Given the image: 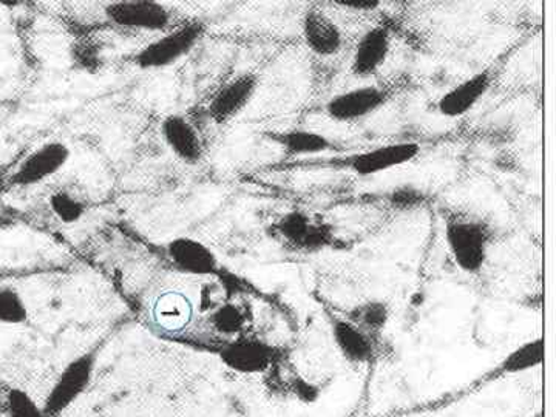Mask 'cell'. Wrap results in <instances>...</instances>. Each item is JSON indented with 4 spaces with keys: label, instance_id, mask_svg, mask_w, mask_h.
Listing matches in <instances>:
<instances>
[{
    "label": "cell",
    "instance_id": "obj_9",
    "mask_svg": "<svg viewBox=\"0 0 556 417\" xmlns=\"http://www.w3.org/2000/svg\"><path fill=\"white\" fill-rule=\"evenodd\" d=\"M225 367L240 375H263L276 364V348L252 336L240 334L226 340L218 351Z\"/></svg>",
    "mask_w": 556,
    "mask_h": 417
},
{
    "label": "cell",
    "instance_id": "obj_17",
    "mask_svg": "<svg viewBox=\"0 0 556 417\" xmlns=\"http://www.w3.org/2000/svg\"><path fill=\"white\" fill-rule=\"evenodd\" d=\"M269 141L276 142L283 150L289 159H299V156L320 155L334 149V142L327 135L320 131L308 129H289L280 131H265Z\"/></svg>",
    "mask_w": 556,
    "mask_h": 417
},
{
    "label": "cell",
    "instance_id": "obj_4",
    "mask_svg": "<svg viewBox=\"0 0 556 417\" xmlns=\"http://www.w3.org/2000/svg\"><path fill=\"white\" fill-rule=\"evenodd\" d=\"M72 155L67 142L58 139L43 142L21 161L7 182L10 188H33L43 185L67 166Z\"/></svg>",
    "mask_w": 556,
    "mask_h": 417
},
{
    "label": "cell",
    "instance_id": "obj_12",
    "mask_svg": "<svg viewBox=\"0 0 556 417\" xmlns=\"http://www.w3.org/2000/svg\"><path fill=\"white\" fill-rule=\"evenodd\" d=\"M160 134L164 144L181 163L197 166L203 161V139H201L200 130L188 116L181 115V113L166 116L161 121Z\"/></svg>",
    "mask_w": 556,
    "mask_h": 417
},
{
    "label": "cell",
    "instance_id": "obj_5",
    "mask_svg": "<svg viewBox=\"0 0 556 417\" xmlns=\"http://www.w3.org/2000/svg\"><path fill=\"white\" fill-rule=\"evenodd\" d=\"M109 24L123 30L166 33L174 25V14L156 0H126L110 2L104 7Z\"/></svg>",
    "mask_w": 556,
    "mask_h": 417
},
{
    "label": "cell",
    "instance_id": "obj_20",
    "mask_svg": "<svg viewBox=\"0 0 556 417\" xmlns=\"http://www.w3.org/2000/svg\"><path fill=\"white\" fill-rule=\"evenodd\" d=\"M208 324L219 334L237 338L243 334L244 328L248 327V313L239 305L226 303L214 309V313L208 316Z\"/></svg>",
    "mask_w": 556,
    "mask_h": 417
},
{
    "label": "cell",
    "instance_id": "obj_23",
    "mask_svg": "<svg viewBox=\"0 0 556 417\" xmlns=\"http://www.w3.org/2000/svg\"><path fill=\"white\" fill-rule=\"evenodd\" d=\"M101 46L94 40L80 39L78 42L72 43L70 49V58L73 65L80 72L97 73L101 68Z\"/></svg>",
    "mask_w": 556,
    "mask_h": 417
},
{
    "label": "cell",
    "instance_id": "obj_28",
    "mask_svg": "<svg viewBox=\"0 0 556 417\" xmlns=\"http://www.w3.org/2000/svg\"><path fill=\"white\" fill-rule=\"evenodd\" d=\"M3 412H5V407H2V405H0V415H2Z\"/></svg>",
    "mask_w": 556,
    "mask_h": 417
},
{
    "label": "cell",
    "instance_id": "obj_29",
    "mask_svg": "<svg viewBox=\"0 0 556 417\" xmlns=\"http://www.w3.org/2000/svg\"><path fill=\"white\" fill-rule=\"evenodd\" d=\"M535 417H541V415H536Z\"/></svg>",
    "mask_w": 556,
    "mask_h": 417
},
{
    "label": "cell",
    "instance_id": "obj_11",
    "mask_svg": "<svg viewBox=\"0 0 556 417\" xmlns=\"http://www.w3.org/2000/svg\"><path fill=\"white\" fill-rule=\"evenodd\" d=\"M175 270L193 277H211L222 273L217 254L203 241L177 237L164 248Z\"/></svg>",
    "mask_w": 556,
    "mask_h": 417
},
{
    "label": "cell",
    "instance_id": "obj_27",
    "mask_svg": "<svg viewBox=\"0 0 556 417\" xmlns=\"http://www.w3.org/2000/svg\"><path fill=\"white\" fill-rule=\"evenodd\" d=\"M11 225V219L3 217V215H0V229L9 228Z\"/></svg>",
    "mask_w": 556,
    "mask_h": 417
},
{
    "label": "cell",
    "instance_id": "obj_1",
    "mask_svg": "<svg viewBox=\"0 0 556 417\" xmlns=\"http://www.w3.org/2000/svg\"><path fill=\"white\" fill-rule=\"evenodd\" d=\"M444 237L457 268L468 276H478L482 273L495 239V232L489 223L455 212L444 219Z\"/></svg>",
    "mask_w": 556,
    "mask_h": 417
},
{
    "label": "cell",
    "instance_id": "obj_25",
    "mask_svg": "<svg viewBox=\"0 0 556 417\" xmlns=\"http://www.w3.org/2000/svg\"><path fill=\"white\" fill-rule=\"evenodd\" d=\"M387 203L397 211H413L424 206L427 201V195L422 189L417 188L415 185H401L396 186L386 193Z\"/></svg>",
    "mask_w": 556,
    "mask_h": 417
},
{
    "label": "cell",
    "instance_id": "obj_3",
    "mask_svg": "<svg viewBox=\"0 0 556 417\" xmlns=\"http://www.w3.org/2000/svg\"><path fill=\"white\" fill-rule=\"evenodd\" d=\"M206 31L207 25L204 22H186L142 47L131 61L142 72L172 67L197 49Z\"/></svg>",
    "mask_w": 556,
    "mask_h": 417
},
{
    "label": "cell",
    "instance_id": "obj_18",
    "mask_svg": "<svg viewBox=\"0 0 556 417\" xmlns=\"http://www.w3.org/2000/svg\"><path fill=\"white\" fill-rule=\"evenodd\" d=\"M348 321L356 325L372 339L380 340L391 317V308L387 302L379 299L365 300L345 311Z\"/></svg>",
    "mask_w": 556,
    "mask_h": 417
},
{
    "label": "cell",
    "instance_id": "obj_21",
    "mask_svg": "<svg viewBox=\"0 0 556 417\" xmlns=\"http://www.w3.org/2000/svg\"><path fill=\"white\" fill-rule=\"evenodd\" d=\"M49 206L51 214L60 219L62 225H76L87 214V204L68 190H58V192L51 193Z\"/></svg>",
    "mask_w": 556,
    "mask_h": 417
},
{
    "label": "cell",
    "instance_id": "obj_2",
    "mask_svg": "<svg viewBox=\"0 0 556 417\" xmlns=\"http://www.w3.org/2000/svg\"><path fill=\"white\" fill-rule=\"evenodd\" d=\"M268 233L288 251L317 254L334 248L338 232L331 222L303 208H291L269 226Z\"/></svg>",
    "mask_w": 556,
    "mask_h": 417
},
{
    "label": "cell",
    "instance_id": "obj_22",
    "mask_svg": "<svg viewBox=\"0 0 556 417\" xmlns=\"http://www.w3.org/2000/svg\"><path fill=\"white\" fill-rule=\"evenodd\" d=\"M30 317L24 295L13 287L0 288V324L24 325Z\"/></svg>",
    "mask_w": 556,
    "mask_h": 417
},
{
    "label": "cell",
    "instance_id": "obj_15",
    "mask_svg": "<svg viewBox=\"0 0 556 417\" xmlns=\"http://www.w3.org/2000/svg\"><path fill=\"white\" fill-rule=\"evenodd\" d=\"M302 36L306 49L318 58L338 56L345 46V36L324 11L311 9L303 14Z\"/></svg>",
    "mask_w": 556,
    "mask_h": 417
},
{
    "label": "cell",
    "instance_id": "obj_26",
    "mask_svg": "<svg viewBox=\"0 0 556 417\" xmlns=\"http://www.w3.org/2000/svg\"><path fill=\"white\" fill-rule=\"evenodd\" d=\"M336 5L353 11H375L380 7L379 0H339Z\"/></svg>",
    "mask_w": 556,
    "mask_h": 417
},
{
    "label": "cell",
    "instance_id": "obj_13",
    "mask_svg": "<svg viewBox=\"0 0 556 417\" xmlns=\"http://www.w3.org/2000/svg\"><path fill=\"white\" fill-rule=\"evenodd\" d=\"M493 76L489 70L475 73L468 76L463 83L456 84L448 91H445L437 102L439 115L444 118L456 119L468 115L479 102L484 100L489 90L492 89Z\"/></svg>",
    "mask_w": 556,
    "mask_h": 417
},
{
    "label": "cell",
    "instance_id": "obj_16",
    "mask_svg": "<svg viewBox=\"0 0 556 417\" xmlns=\"http://www.w3.org/2000/svg\"><path fill=\"white\" fill-rule=\"evenodd\" d=\"M332 340L340 356L353 365H369L378 353L379 340L372 339L345 317H332Z\"/></svg>",
    "mask_w": 556,
    "mask_h": 417
},
{
    "label": "cell",
    "instance_id": "obj_6",
    "mask_svg": "<svg viewBox=\"0 0 556 417\" xmlns=\"http://www.w3.org/2000/svg\"><path fill=\"white\" fill-rule=\"evenodd\" d=\"M97 362L98 351L93 350L73 358L67 367L62 369L60 378L51 387L49 396L42 405L47 417L60 416L65 409L72 407L73 402L83 396L93 379Z\"/></svg>",
    "mask_w": 556,
    "mask_h": 417
},
{
    "label": "cell",
    "instance_id": "obj_14",
    "mask_svg": "<svg viewBox=\"0 0 556 417\" xmlns=\"http://www.w3.org/2000/svg\"><path fill=\"white\" fill-rule=\"evenodd\" d=\"M391 43H393V36L383 25L365 31V35L358 39L351 58V75L357 79H368L378 75L390 58Z\"/></svg>",
    "mask_w": 556,
    "mask_h": 417
},
{
    "label": "cell",
    "instance_id": "obj_7",
    "mask_svg": "<svg viewBox=\"0 0 556 417\" xmlns=\"http://www.w3.org/2000/svg\"><path fill=\"white\" fill-rule=\"evenodd\" d=\"M260 89V76L254 72H243L226 80L212 94L206 108L207 119L225 126L240 116L254 100Z\"/></svg>",
    "mask_w": 556,
    "mask_h": 417
},
{
    "label": "cell",
    "instance_id": "obj_19",
    "mask_svg": "<svg viewBox=\"0 0 556 417\" xmlns=\"http://www.w3.org/2000/svg\"><path fill=\"white\" fill-rule=\"evenodd\" d=\"M544 358V343L543 339L530 340V342L522 343L521 346L515 348L503 364L501 369L507 375H517V372L529 371L540 367Z\"/></svg>",
    "mask_w": 556,
    "mask_h": 417
},
{
    "label": "cell",
    "instance_id": "obj_24",
    "mask_svg": "<svg viewBox=\"0 0 556 417\" xmlns=\"http://www.w3.org/2000/svg\"><path fill=\"white\" fill-rule=\"evenodd\" d=\"M5 412L9 417H47L38 402L21 388H11L7 393Z\"/></svg>",
    "mask_w": 556,
    "mask_h": 417
},
{
    "label": "cell",
    "instance_id": "obj_8",
    "mask_svg": "<svg viewBox=\"0 0 556 417\" xmlns=\"http://www.w3.org/2000/svg\"><path fill=\"white\" fill-rule=\"evenodd\" d=\"M390 100V90L369 84L336 94L325 104V113L334 123H358L386 108Z\"/></svg>",
    "mask_w": 556,
    "mask_h": 417
},
{
    "label": "cell",
    "instance_id": "obj_10",
    "mask_svg": "<svg viewBox=\"0 0 556 417\" xmlns=\"http://www.w3.org/2000/svg\"><path fill=\"white\" fill-rule=\"evenodd\" d=\"M420 152H422V148L419 142H393V144L378 146V148L354 153V155L348 156L343 164L357 177L368 178L394 169V167L405 166L415 161Z\"/></svg>",
    "mask_w": 556,
    "mask_h": 417
}]
</instances>
